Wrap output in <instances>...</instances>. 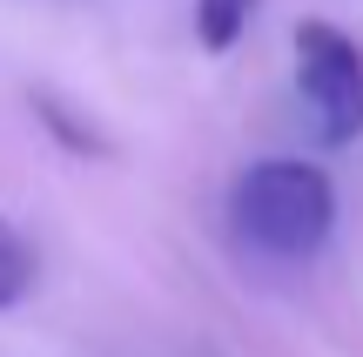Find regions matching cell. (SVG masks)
<instances>
[{"label": "cell", "mask_w": 363, "mask_h": 357, "mask_svg": "<svg viewBox=\"0 0 363 357\" xmlns=\"http://www.w3.org/2000/svg\"><path fill=\"white\" fill-rule=\"evenodd\" d=\"M229 223L249 250L262 256H283V263H303L330 243L337 229V189L316 162L303 155H269V162H249L229 189Z\"/></svg>", "instance_id": "6da1fadb"}, {"label": "cell", "mask_w": 363, "mask_h": 357, "mask_svg": "<svg viewBox=\"0 0 363 357\" xmlns=\"http://www.w3.org/2000/svg\"><path fill=\"white\" fill-rule=\"evenodd\" d=\"M296 88L316 115V135L330 148L363 135V48L330 21L296 27Z\"/></svg>", "instance_id": "7a4b0ae2"}, {"label": "cell", "mask_w": 363, "mask_h": 357, "mask_svg": "<svg viewBox=\"0 0 363 357\" xmlns=\"http://www.w3.org/2000/svg\"><path fill=\"white\" fill-rule=\"evenodd\" d=\"M256 21V0H195V40L208 54H229Z\"/></svg>", "instance_id": "3957f363"}, {"label": "cell", "mask_w": 363, "mask_h": 357, "mask_svg": "<svg viewBox=\"0 0 363 357\" xmlns=\"http://www.w3.org/2000/svg\"><path fill=\"white\" fill-rule=\"evenodd\" d=\"M27 283H34V250L21 243V229H13V223H0V310L21 304Z\"/></svg>", "instance_id": "277c9868"}]
</instances>
